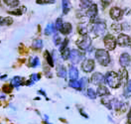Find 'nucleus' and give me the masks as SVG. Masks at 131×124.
Listing matches in <instances>:
<instances>
[{"mask_svg": "<svg viewBox=\"0 0 131 124\" xmlns=\"http://www.w3.org/2000/svg\"><path fill=\"white\" fill-rule=\"evenodd\" d=\"M24 9H25L24 7H22L21 9H17L16 11H11V12L9 11V13H10V14H14V15H21V14L23 13V10H24Z\"/></svg>", "mask_w": 131, "mask_h": 124, "instance_id": "33", "label": "nucleus"}, {"mask_svg": "<svg viewBox=\"0 0 131 124\" xmlns=\"http://www.w3.org/2000/svg\"><path fill=\"white\" fill-rule=\"evenodd\" d=\"M0 4H1V1H0Z\"/></svg>", "mask_w": 131, "mask_h": 124, "instance_id": "46", "label": "nucleus"}, {"mask_svg": "<svg viewBox=\"0 0 131 124\" xmlns=\"http://www.w3.org/2000/svg\"><path fill=\"white\" fill-rule=\"evenodd\" d=\"M92 31L95 34V36H102L106 31V25L104 22H97L93 25Z\"/></svg>", "mask_w": 131, "mask_h": 124, "instance_id": "4", "label": "nucleus"}, {"mask_svg": "<svg viewBox=\"0 0 131 124\" xmlns=\"http://www.w3.org/2000/svg\"><path fill=\"white\" fill-rule=\"evenodd\" d=\"M62 27H63V22H62V19L61 18H59L57 20V22H56V29L57 30H61L62 29Z\"/></svg>", "mask_w": 131, "mask_h": 124, "instance_id": "32", "label": "nucleus"}, {"mask_svg": "<svg viewBox=\"0 0 131 124\" xmlns=\"http://www.w3.org/2000/svg\"><path fill=\"white\" fill-rule=\"evenodd\" d=\"M60 31L64 34V35L70 34L72 32V25L70 24V23H65V24H63V27H62V29H61Z\"/></svg>", "mask_w": 131, "mask_h": 124, "instance_id": "15", "label": "nucleus"}, {"mask_svg": "<svg viewBox=\"0 0 131 124\" xmlns=\"http://www.w3.org/2000/svg\"><path fill=\"white\" fill-rule=\"evenodd\" d=\"M80 5L82 9L89 8L92 5V0H81L80 1Z\"/></svg>", "mask_w": 131, "mask_h": 124, "instance_id": "19", "label": "nucleus"}, {"mask_svg": "<svg viewBox=\"0 0 131 124\" xmlns=\"http://www.w3.org/2000/svg\"><path fill=\"white\" fill-rule=\"evenodd\" d=\"M103 41H104V45H105L107 50L112 51V50L115 49L117 41H116V39H115L112 35H107V36H105Z\"/></svg>", "mask_w": 131, "mask_h": 124, "instance_id": "5", "label": "nucleus"}, {"mask_svg": "<svg viewBox=\"0 0 131 124\" xmlns=\"http://www.w3.org/2000/svg\"><path fill=\"white\" fill-rule=\"evenodd\" d=\"M86 83H88V80H86V78H84V77H83V78H82V81H81V84H82V89L83 88V87H84V86H85V85H86Z\"/></svg>", "mask_w": 131, "mask_h": 124, "instance_id": "40", "label": "nucleus"}, {"mask_svg": "<svg viewBox=\"0 0 131 124\" xmlns=\"http://www.w3.org/2000/svg\"><path fill=\"white\" fill-rule=\"evenodd\" d=\"M126 92H131V80L129 81V83H127V88H126Z\"/></svg>", "mask_w": 131, "mask_h": 124, "instance_id": "41", "label": "nucleus"}, {"mask_svg": "<svg viewBox=\"0 0 131 124\" xmlns=\"http://www.w3.org/2000/svg\"><path fill=\"white\" fill-rule=\"evenodd\" d=\"M80 111H81V114H82V115H83V117H85V118H89L88 114H85V113H84V112H83L82 110H80Z\"/></svg>", "mask_w": 131, "mask_h": 124, "instance_id": "43", "label": "nucleus"}, {"mask_svg": "<svg viewBox=\"0 0 131 124\" xmlns=\"http://www.w3.org/2000/svg\"><path fill=\"white\" fill-rule=\"evenodd\" d=\"M23 83V78L21 77V76H15L13 80H12V82H11V84L13 85V86H20L21 84Z\"/></svg>", "mask_w": 131, "mask_h": 124, "instance_id": "18", "label": "nucleus"}, {"mask_svg": "<svg viewBox=\"0 0 131 124\" xmlns=\"http://www.w3.org/2000/svg\"><path fill=\"white\" fill-rule=\"evenodd\" d=\"M116 41H117V44L120 47H131V39L127 35L120 34Z\"/></svg>", "mask_w": 131, "mask_h": 124, "instance_id": "6", "label": "nucleus"}, {"mask_svg": "<svg viewBox=\"0 0 131 124\" xmlns=\"http://www.w3.org/2000/svg\"><path fill=\"white\" fill-rule=\"evenodd\" d=\"M71 9V3L69 0H63V12L64 14H68Z\"/></svg>", "mask_w": 131, "mask_h": 124, "instance_id": "17", "label": "nucleus"}, {"mask_svg": "<svg viewBox=\"0 0 131 124\" xmlns=\"http://www.w3.org/2000/svg\"><path fill=\"white\" fill-rule=\"evenodd\" d=\"M55 0H37L38 4H47V3H54Z\"/></svg>", "mask_w": 131, "mask_h": 124, "instance_id": "36", "label": "nucleus"}, {"mask_svg": "<svg viewBox=\"0 0 131 124\" xmlns=\"http://www.w3.org/2000/svg\"><path fill=\"white\" fill-rule=\"evenodd\" d=\"M77 45L79 46V48L83 51L90 49V45H91V39L88 36H83L82 39H80L79 41L77 42Z\"/></svg>", "mask_w": 131, "mask_h": 124, "instance_id": "3", "label": "nucleus"}, {"mask_svg": "<svg viewBox=\"0 0 131 124\" xmlns=\"http://www.w3.org/2000/svg\"><path fill=\"white\" fill-rule=\"evenodd\" d=\"M82 58V53L78 50H72L70 53V60L73 64H79Z\"/></svg>", "mask_w": 131, "mask_h": 124, "instance_id": "7", "label": "nucleus"}, {"mask_svg": "<svg viewBox=\"0 0 131 124\" xmlns=\"http://www.w3.org/2000/svg\"><path fill=\"white\" fill-rule=\"evenodd\" d=\"M61 53H62V58L64 59V60H68V59L70 58V53H71V51L68 49V47L64 49L63 51H61Z\"/></svg>", "mask_w": 131, "mask_h": 124, "instance_id": "27", "label": "nucleus"}, {"mask_svg": "<svg viewBox=\"0 0 131 124\" xmlns=\"http://www.w3.org/2000/svg\"><path fill=\"white\" fill-rule=\"evenodd\" d=\"M3 20H4V18H2V17H0V25L3 24Z\"/></svg>", "mask_w": 131, "mask_h": 124, "instance_id": "44", "label": "nucleus"}, {"mask_svg": "<svg viewBox=\"0 0 131 124\" xmlns=\"http://www.w3.org/2000/svg\"><path fill=\"white\" fill-rule=\"evenodd\" d=\"M96 94L99 96H105L109 94V91L107 89L104 85H99L97 87V91H96Z\"/></svg>", "mask_w": 131, "mask_h": 124, "instance_id": "13", "label": "nucleus"}, {"mask_svg": "<svg viewBox=\"0 0 131 124\" xmlns=\"http://www.w3.org/2000/svg\"><path fill=\"white\" fill-rule=\"evenodd\" d=\"M39 80H40V74H34L31 75V81H33V82H37V81H39Z\"/></svg>", "mask_w": 131, "mask_h": 124, "instance_id": "37", "label": "nucleus"}, {"mask_svg": "<svg viewBox=\"0 0 131 124\" xmlns=\"http://www.w3.org/2000/svg\"><path fill=\"white\" fill-rule=\"evenodd\" d=\"M104 81H105L104 76L100 73H95V74H92V76H91V83H93V84H95V85L101 84Z\"/></svg>", "mask_w": 131, "mask_h": 124, "instance_id": "9", "label": "nucleus"}, {"mask_svg": "<svg viewBox=\"0 0 131 124\" xmlns=\"http://www.w3.org/2000/svg\"><path fill=\"white\" fill-rule=\"evenodd\" d=\"M4 97H5L4 95H0V98H4Z\"/></svg>", "mask_w": 131, "mask_h": 124, "instance_id": "45", "label": "nucleus"}, {"mask_svg": "<svg viewBox=\"0 0 131 124\" xmlns=\"http://www.w3.org/2000/svg\"><path fill=\"white\" fill-rule=\"evenodd\" d=\"M39 65H40V61H39V59L37 58V57L30 59V66L35 67V66H38Z\"/></svg>", "mask_w": 131, "mask_h": 124, "instance_id": "26", "label": "nucleus"}, {"mask_svg": "<svg viewBox=\"0 0 131 124\" xmlns=\"http://www.w3.org/2000/svg\"><path fill=\"white\" fill-rule=\"evenodd\" d=\"M70 86L73 87V88H75V89H79V91L82 89L81 82H78L77 80H71V82H70Z\"/></svg>", "mask_w": 131, "mask_h": 124, "instance_id": "16", "label": "nucleus"}, {"mask_svg": "<svg viewBox=\"0 0 131 124\" xmlns=\"http://www.w3.org/2000/svg\"><path fill=\"white\" fill-rule=\"evenodd\" d=\"M4 2L10 7H16L19 5V0H4Z\"/></svg>", "mask_w": 131, "mask_h": 124, "instance_id": "23", "label": "nucleus"}, {"mask_svg": "<svg viewBox=\"0 0 131 124\" xmlns=\"http://www.w3.org/2000/svg\"><path fill=\"white\" fill-rule=\"evenodd\" d=\"M111 28H112V30H114L115 32H119L120 30H122V26L119 24H112Z\"/></svg>", "mask_w": 131, "mask_h": 124, "instance_id": "31", "label": "nucleus"}, {"mask_svg": "<svg viewBox=\"0 0 131 124\" xmlns=\"http://www.w3.org/2000/svg\"><path fill=\"white\" fill-rule=\"evenodd\" d=\"M68 43H69V40L68 39H66L65 41L63 42V44H62V46H61V51H63L64 49H66L67 48V45H68Z\"/></svg>", "mask_w": 131, "mask_h": 124, "instance_id": "39", "label": "nucleus"}, {"mask_svg": "<svg viewBox=\"0 0 131 124\" xmlns=\"http://www.w3.org/2000/svg\"><path fill=\"white\" fill-rule=\"evenodd\" d=\"M69 75L71 77V80H77L78 76H79V71L77 67L74 66H71L70 67V71H69Z\"/></svg>", "mask_w": 131, "mask_h": 124, "instance_id": "14", "label": "nucleus"}, {"mask_svg": "<svg viewBox=\"0 0 131 124\" xmlns=\"http://www.w3.org/2000/svg\"><path fill=\"white\" fill-rule=\"evenodd\" d=\"M55 27H54V25L53 24H49L47 27H46V29H45V34L46 35H51V34H53L55 32Z\"/></svg>", "mask_w": 131, "mask_h": 124, "instance_id": "25", "label": "nucleus"}, {"mask_svg": "<svg viewBox=\"0 0 131 124\" xmlns=\"http://www.w3.org/2000/svg\"><path fill=\"white\" fill-rule=\"evenodd\" d=\"M88 96L91 99H95V97H96V92L93 91L92 88H89L88 89Z\"/></svg>", "mask_w": 131, "mask_h": 124, "instance_id": "30", "label": "nucleus"}, {"mask_svg": "<svg viewBox=\"0 0 131 124\" xmlns=\"http://www.w3.org/2000/svg\"><path fill=\"white\" fill-rule=\"evenodd\" d=\"M105 83L112 88H117L120 86L121 84V78H120V75L118 74H116L114 72H109L107 73L105 77Z\"/></svg>", "mask_w": 131, "mask_h": 124, "instance_id": "1", "label": "nucleus"}, {"mask_svg": "<svg viewBox=\"0 0 131 124\" xmlns=\"http://www.w3.org/2000/svg\"><path fill=\"white\" fill-rule=\"evenodd\" d=\"M130 56L127 54V53H123L122 55L120 56V58H119V63H120V65L121 66L123 67H126L127 66H129V64H130Z\"/></svg>", "mask_w": 131, "mask_h": 124, "instance_id": "11", "label": "nucleus"}, {"mask_svg": "<svg viewBox=\"0 0 131 124\" xmlns=\"http://www.w3.org/2000/svg\"><path fill=\"white\" fill-rule=\"evenodd\" d=\"M82 69L83 72L85 73H90L92 72V70L94 69V61L93 60H85L82 64Z\"/></svg>", "mask_w": 131, "mask_h": 124, "instance_id": "8", "label": "nucleus"}, {"mask_svg": "<svg viewBox=\"0 0 131 124\" xmlns=\"http://www.w3.org/2000/svg\"><path fill=\"white\" fill-rule=\"evenodd\" d=\"M32 47L35 50L42 49V48H43V41H42V40H40V39H37V40H35V41L33 42Z\"/></svg>", "mask_w": 131, "mask_h": 124, "instance_id": "20", "label": "nucleus"}, {"mask_svg": "<svg viewBox=\"0 0 131 124\" xmlns=\"http://www.w3.org/2000/svg\"><path fill=\"white\" fill-rule=\"evenodd\" d=\"M54 43H55V45H60L61 44V37L58 35V34H56L55 36H54Z\"/></svg>", "mask_w": 131, "mask_h": 124, "instance_id": "35", "label": "nucleus"}, {"mask_svg": "<svg viewBox=\"0 0 131 124\" xmlns=\"http://www.w3.org/2000/svg\"><path fill=\"white\" fill-rule=\"evenodd\" d=\"M57 73H58V75H59L60 77H62V78L66 77V74H67V71H66V69L63 66H59V69H58Z\"/></svg>", "mask_w": 131, "mask_h": 124, "instance_id": "22", "label": "nucleus"}, {"mask_svg": "<svg viewBox=\"0 0 131 124\" xmlns=\"http://www.w3.org/2000/svg\"><path fill=\"white\" fill-rule=\"evenodd\" d=\"M95 58L98 61V63L101 66H107L110 62V57L109 54L107 53V51L102 49H99L95 52Z\"/></svg>", "mask_w": 131, "mask_h": 124, "instance_id": "2", "label": "nucleus"}, {"mask_svg": "<svg viewBox=\"0 0 131 124\" xmlns=\"http://www.w3.org/2000/svg\"><path fill=\"white\" fill-rule=\"evenodd\" d=\"M13 23V20H12V18H9V17H7V18H4V20H3V24L2 25H11Z\"/></svg>", "mask_w": 131, "mask_h": 124, "instance_id": "34", "label": "nucleus"}, {"mask_svg": "<svg viewBox=\"0 0 131 124\" xmlns=\"http://www.w3.org/2000/svg\"><path fill=\"white\" fill-rule=\"evenodd\" d=\"M86 15L91 19V21H93V19L97 15V5L92 4L90 7H89V10L86 12Z\"/></svg>", "mask_w": 131, "mask_h": 124, "instance_id": "12", "label": "nucleus"}, {"mask_svg": "<svg viewBox=\"0 0 131 124\" xmlns=\"http://www.w3.org/2000/svg\"><path fill=\"white\" fill-rule=\"evenodd\" d=\"M101 3H102V6L103 7H107L111 3V0H101Z\"/></svg>", "mask_w": 131, "mask_h": 124, "instance_id": "38", "label": "nucleus"}, {"mask_svg": "<svg viewBox=\"0 0 131 124\" xmlns=\"http://www.w3.org/2000/svg\"><path fill=\"white\" fill-rule=\"evenodd\" d=\"M128 123L131 124V109L129 111V113H128Z\"/></svg>", "mask_w": 131, "mask_h": 124, "instance_id": "42", "label": "nucleus"}, {"mask_svg": "<svg viewBox=\"0 0 131 124\" xmlns=\"http://www.w3.org/2000/svg\"><path fill=\"white\" fill-rule=\"evenodd\" d=\"M78 31H79V33L81 34L82 36H86V34H88V28H86L85 25H79Z\"/></svg>", "mask_w": 131, "mask_h": 124, "instance_id": "21", "label": "nucleus"}, {"mask_svg": "<svg viewBox=\"0 0 131 124\" xmlns=\"http://www.w3.org/2000/svg\"><path fill=\"white\" fill-rule=\"evenodd\" d=\"M110 17L113 20H119L122 17V10L118 7H113L110 9Z\"/></svg>", "mask_w": 131, "mask_h": 124, "instance_id": "10", "label": "nucleus"}, {"mask_svg": "<svg viewBox=\"0 0 131 124\" xmlns=\"http://www.w3.org/2000/svg\"><path fill=\"white\" fill-rule=\"evenodd\" d=\"M12 84H4L3 86H2V91L3 92H5V93H9V92H11L12 91Z\"/></svg>", "mask_w": 131, "mask_h": 124, "instance_id": "28", "label": "nucleus"}, {"mask_svg": "<svg viewBox=\"0 0 131 124\" xmlns=\"http://www.w3.org/2000/svg\"><path fill=\"white\" fill-rule=\"evenodd\" d=\"M45 58L47 60V63L49 64L51 66H54V61H53V58H52V56L50 55V53L48 51H46L45 52Z\"/></svg>", "mask_w": 131, "mask_h": 124, "instance_id": "24", "label": "nucleus"}, {"mask_svg": "<svg viewBox=\"0 0 131 124\" xmlns=\"http://www.w3.org/2000/svg\"><path fill=\"white\" fill-rule=\"evenodd\" d=\"M120 78H121V83H126V82H127V72L125 70H122Z\"/></svg>", "mask_w": 131, "mask_h": 124, "instance_id": "29", "label": "nucleus"}]
</instances>
